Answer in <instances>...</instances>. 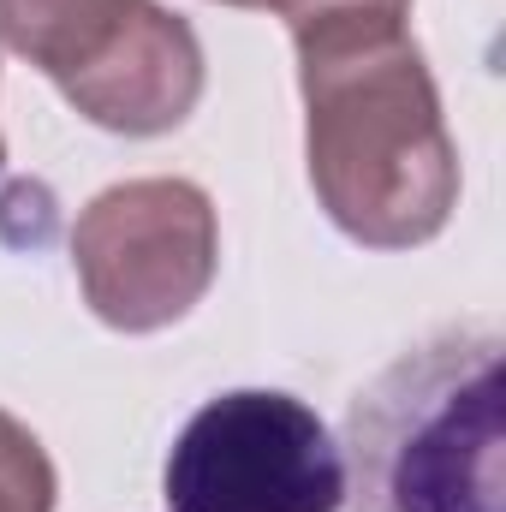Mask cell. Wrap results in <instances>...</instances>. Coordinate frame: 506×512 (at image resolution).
Listing matches in <instances>:
<instances>
[{
	"label": "cell",
	"mask_w": 506,
	"mask_h": 512,
	"mask_svg": "<svg viewBox=\"0 0 506 512\" xmlns=\"http://www.w3.org/2000/svg\"><path fill=\"white\" fill-rule=\"evenodd\" d=\"M0 167H6V137H0Z\"/></svg>",
	"instance_id": "obj_10"
},
{
	"label": "cell",
	"mask_w": 506,
	"mask_h": 512,
	"mask_svg": "<svg viewBox=\"0 0 506 512\" xmlns=\"http://www.w3.org/2000/svg\"><path fill=\"white\" fill-rule=\"evenodd\" d=\"M84 304L120 334L185 322L221 268V221L197 179H126L90 197L72 227Z\"/></svg>",
	"instance_id": "obj_4"
},
{
	"label": "cell",
	"mask_w": 506,
	"mask_h": 512,
	"mask_svg": "<svg viewBox=\"0 0 506 512\" xmlns=\"http://www.w3.org/2000/svg\"><path fill=\"white\" fill-rule=\"evenodd\" d=\"M54 501H60V477L48 447L30 435V423L0 411V512H54Z\"/></svg>",
	"instance_id": "obj_7"
},
{
	"label": "cell",
	"mask_w": 506,
	"mask_h": 512,
	"mask_svg": "<svg viewBox=\"0 0 506 512\" xmlns=\"http://www.w3.org/2000/svg\"><path fill=\"white\" fill-rule=\"evenodd\" d=\"M304 161L322 215L364 251H417L459 209V149L405 24L304 30Z\"/></svg>",
	"instance_id": "obj_1"
},
{
	"label": "cell",
	"mask_w": 506,
	"mask_h": 512,
	"mask_svg": "<svg viewBox=\"0 0 506 512\" xmlns=\"http://www.w3.org/2000/svg\"><path fill=\"white\" fill-rule=\"evenodd\" d=\"M131 6L137 0H0V42L60 90L120 36Z\"/></svg>",
	"instance_id": "obj_6"
},
{
	"label": "cell",
	"mask_w": 506,
	"mask_h": 512,
	"mask_svg": "<svg viewBox=\"0 0 506 512\" xmlns=\"http://www.w3.org/2000/svg\"><path fill=\"white\" fill-rule=\"evenodd\" d=\"M501 328L459 322L399 352L346 411L352 512H506Z\"/></svg>",
	"instance_id": "obj_2"
},
{
	"label": "cell",
	"mask_w": 506,
	"mask_h": 512,
	"mask_svg": "<svg viewBox=\"0 0 506 512\" xmlns=\"http://www.w3.org/2000/svg\"><path fill=\"white\" fill-rule=\"evenodd\" d=\"M221 6H251V12H280L286 0H221Z\"/></svg>",
	"instance_id": "obj_9"
},
{
	"label": "cell",
	"mask_w": 506,
	"mask_h": 512,
	"mask_svg": "<svg viewBox=\"0 0 506 512\" xmlns=\"http://www.w3.org/2000/svg\"><path fill=\"white\" fill-rule=\"evenodd\" d=\"M60 96L102 131L161 137L203 102V42L161 0H137L120 36L72 84H60Z\"/></svg>",
	"instance_id": "obj_5"
},
{
	"label": "cell",
	"mask_w": 506,
	"mask_h": 512,
	"mask_svg": "<svg viewBox=\"0 0 506 512\" xmlns=\"http://www.w3.org/2000/svg\"><path fill=\"white\" fill-rule=\"evenodd\" d=\"M280 18L292 24V36H304V30H340V24H405L411 0H286Z\"/></svg>",
	"instance_id": "obj_8"
},
{
	"label": "cell",
	"mask_w": 506,
	"mask_h": 512,
	"mask_svg": "<svg viewBox=\"0 0 506 512\" xmlns=\"http://www.w3.org/2000/svg\"><path fill=\"white\" fill-rule=\"evenodd\" d=\"M161 501L167 512H340L346 453L304 399L233 387L179 429Z\"/></svg>",
	"instance_id": "obj_3"
}]
</instances>
